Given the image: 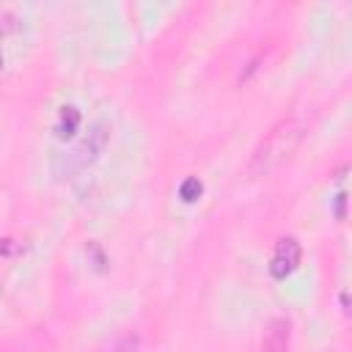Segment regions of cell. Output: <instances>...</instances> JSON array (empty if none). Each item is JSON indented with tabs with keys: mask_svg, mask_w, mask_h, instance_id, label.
Returning a JSON list of instances; mask_svg holds the SVG:
<instances>
[{
	"mask_svg": "<svg viewBox=\"0 0 352 352\" xmlns=\"http://www.w3.org/2000/svg\"><path fill=\"white\" fill-rule=\"evenodd\" d=\"M201 192H204V184H201V179H195V176L184 179V182H182V187H179V198H182L184 204H192Z\"/></svg>",
	"mask_w": 352,
	"mask_h": 352,
	"instance_id": "6",
	"label": "cell"
},
{
	"mask_svg": "<svg viewBox=\"0 0 352 352\" xmlns=\"http://www.w3.org/2000/svg\"><path fill=\"white\" fill-rule=\"evenodd\" d=\"M300 256H302V248L294 236H280L275 242V253H272V261H270V272L272 278L283 280L289 278L297 267H300Z\"/></svg>",
	"mask_w": 352,
	"mask_h": 352,
	"instance_id": "2",
	"label": "cell"
},
{
	"mask_svg": "<svg viewBox=\"0 0 352 352\" xmlns=\"http://www.w3.org/2000/svg\"><path fill=\"white\" fill-rule=\"evenodd\" d=\"M289 344H292V322L286 316L270 319L261 338V352H289Z\"/></svg>",
	"mask_w": 352,
	"mask_h": 352,
	"instance_id": "4",
	"label": "cell"
},
{
	"mask_svg": "<svg viewBox=\"0 0 352 352\" xmlns=\"http://www.w3.org/2000/svg\"><path fill=\"white\" fill-rule=\"evenodd\" d=\"M0 66H3V55H0Z\"/></svg>",
	"mask_w": 352,
	"mask_h": 352,
	"instance_id": "10",
	"label": "cell"
},
{
	"mask_svg": "<svg viewBox=\"0 0 352 352\" xmlns=\"http://www.w3.org/2000/svg\"><path fill=\"white\" fill-rule=\"evenodd\" d=\"M302 140V124L297 118H283L278 121L253 148L250 162H248V173L250 176H270L272 170H278L300 146Z\"/></svg>",
	"mask_w": 352,
	"mask_h": 352,
	"instance_id": "1",
	"label": "cell"
},
{
	"mask_svg": "<svg viewBox=\"0 0 352 352\" xmlns=\"http://www.w3.org/2000/svg\"><path fill=\"white\" fill-rule=\"evenodd\" d=\"M338 300H341V311H344V314H349V297H346V292H341V294H338Z\"/></svg>",
	"mask_w": 352,
	"mask_h": 352,
	"instance_id": "9",
	"label": "cell"
},
{
	"mask_svg": "<svg viewBox=\"0 0 352 352\" xmlns=\"http://www.w3.org/2000/svg\"><path fill=\"white\" fill-rule=\"evenodd\" d=\"M22 250V245L16 239H0V256H16Z\"/></svg>",
	"mask_w": 352,
	"mask_h": 352,
	"instance_id": "7",
	"label": "cell"
},
{
	"mask_svg": "<svg viewBox=\"0 0 352 352\" xmlns=\"http://www.w3.org/2000/svg\"><path fill=\"white\" fill-rule=\"evenodd\" d=\"M104 143H107V129H104V124H94V126H91V132H88V138H85V140L72 151V157H74V170H80V168L91 165V162L102 154Z\"/></svg>",
	"mask_w": 352,
	"mask_h": 352,
	"instance_id": "3",
	"label": "cell"
},
{
	"mask_svg": "<svg viewBox=\"0 0 352 352\" xmlns=\"http://www.w3.org/2000/svg\"><path fill=\"white\" fill-rule=\"evenodd\" d=\"M77 126H80V110L77 107H60V116H58V126H55V132H58V138H72L74 132H77Z\"/></svg>",
	"mask_w": 352,
	"mask_h": 352,
	"instance_id": "5",
	"label": "cell"
},
{
	"mask_svg": "<svg viewBox=\"0 0 352 352\" xmlns=\"http://www.w3.org/2000/svg\"><path fill=\"white\" fill-rule=\"evenodd\" d=\"M336 220H346V192L344 190L336 195Z\"/></svg>",
	"mask_w": 352,
	"mask_h": 352,
	"instance_id": "8",
	"label": "cell"
}]
</instances>
